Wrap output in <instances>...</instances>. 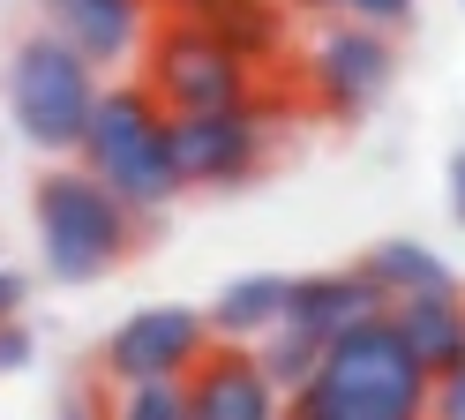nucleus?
<instances>
[{"mask_svg": "<svg viewBox=\"0 0 465 420\" xmlns=\"http://www.w3.org/2000/svg\"><path fill=\"white\" fill-rule=\"evenodd\" d=\"M105 68L91 53H75L61 30H31L15 53H8V113H15V135L45 150V158H75L83 135H91V113L105 98Z\"/></svg>", "mask_w": 465, "mask_h": 420, "instance_id": "obj_4", "label": "nucleus"}, {"mask_svg": "<svg viewBox=\"0 0 465 420\" xmlns=\"http://www.w3.org/2000/svg\"><path fill=\"white\" fill-rule=\"evenodd\" d=\"M301 15H338V0H293Z\"/></svg>", "mask_w": 465, "mask_h": 420, "instance_id": "obj_25", "label": "nucleus"}, {"mask_svg": "<svg viewBox=\"0 0 465 420\" xmlns=\"http://www.w3.org/2000/svg\"><path fill=\"white\" fill-rule=\"evenodd\" d=\"M225 8H232V0H158L165 23H218Z\"/></svg>", "mask_w": 465, "mask_h": 420, "instance_id": "obj_22", "label": "nucleus"}, {"mask_svg": "<svg viewBox=\"0 0 465 420\" xmlns=\"http://www.w3.org/2000/svg\"><path fill=\"white\" fill-rule=\"evenodd\" d=\"M458 8H465V0H458Z\"/></svg>", "mask_w": 465, "mask_h": 420, "instance_id": "obj_26", "label": "nucleus"}, {"mask_svg": "<svg viewBox=\"0 0 465 420\" xmlns=\"http://www.w3.org/2000/svg\"><path fill=\"white\" fill-rule=\"evenodd\" d=\"M375 315H391V293L375 285L361 263L293 278V308H285V323L308 330V338H323V345H338L345 330H361V323H375Z\"/></svg>", "mask_w": 465, "mask_h": 420, "instance_id": "obj_11", "label": "nucleus"}, {"mask_svg": "<svg viewBox=\"0 0 465 420\" xmlns=\"http://www.w3.org/2000/svg\"><path fill=\"white\" fill-rule=\"evenodd\" d=\"M31 225H38V263L61 285H91L105 270H121L143 240V218L83 158H61L31 188Z\"/></svg>", "mask_w": 465, "mask_h": 420, "instance_id": "obj_3", "label": "nucleus"}, {"mask_svg": "<svg viewBox=\"0 0 465 420\" xmlns=\"http://www.w3.org/2000/svg\"><path fill=\"white\" fill-rule=\"evenodd\" d=\"M113 420H188V383H113Z\"/></svg>", "mask_w": 465, "mask_h": 420, "instance_id": "obj_17", "label": "nucleus"}, {"mask_svg": "<svg viewBox=\"0 0 465 420\" xmlns=\"http://www.w3.org/2000/svg\"><path fill=\"white\" fill-rule=\"evenodd\" d=\"M45 30H61L75 53H91L98 68H143V45H151V30L165 23L158 0H38Z\"/></svg>", "mask_w": 465, "mask_h": 420, "instance_id": "obj_9", "label": "nucleus"}, {"mask_svg": "<svg viewBox=\"0 0 465 420\" xmlns=\"http://www.w3.org/2000/svg\"><path fill=\"white\" fill-rule=\"evenodd\" d=\"M285 308H293V278L285 270H248V278H225L203 315H211L218 345H263L285 323Z\"/></svg>", "mask_w": 465, "mask_h": 420, "instance_id": "obj_12", "label": "nucleus"}, {"mask_svg": "<svg viewBox=\"0 0 465 420\" xmlns=\"http://www.w3.org/2000/svg\"><path fill=\"white\" fill-rule=\"evenodd\" d=\"M391 323L405 330V345H413V360L428 375H450L465 360V285H443V293H413L398 300Z\"/></svg>", "mask_w": 465, "mask_h": 420, "instance_id": "obj_13", "label": "nucleus"}, {"mask_svg": "<svg viewBox=\"0 0 465 420\" xmlns=\"http://www.w3.org/2000/svg\"><path fill=\"white\" fill-rule=\"evenodd\" d=\"M75 158L91 165L143 225L165 218V210L188 195L181 150H173V113H165V98H158L143 75L105 83V98H98V113H91V135H83Z\"/></svg>", "mask_w": 465, "mask_h": 420, "instance_id": "obj_2", "label": "nucleus"}, {"mask_svg": "<svg viewBox=\"0 0 465 420\" xmlns=\"http://www.w3.org/2000/svg\"><path fill=\"white\" fill-rule=\"evenodd\" d=\"M211 30L232 53H248L255 68H271V60H285V38H293V0H232Z\"/></svg>", "mask_w": 465, "mask_h": 420, "instance_id": "obj_15", "label": "nucleus"}, {"mask_svg": "<svg viewBox=\"0 0 465 420\" xmlns=\"http://www.w3.org/2000/svg\"><path fill=\"white\" fill-rule=\"evenodd\" d=\"M188 420H285V390L263 375L255 345H218L188 375Z\"/></svg>", "mask_w": 465, "mask_h": 420, "instance_id": "obj_10", "label": "nucleus"}, {"mask_svg": "<svg viewBox=\"0 0 465 420\" xmlns=\"http://www.w3.org/2000/svg\"><path fill=\"white\" fill-rule=\"evenodd\" d=\"M443 195H450V218L465 225V143L450 150V165H443Z\"/></svg>", "mask_w": 465, "mask_h": 420, "instance_id": "obj_23", "label": "nucleus"}, {"mask_svg": "<svg viewBox=\"0 0 465 420\" xmlns=\"http://www.w3.org/2000/svg\"><path fill=\"white\" fill-rule=\"evenodd\" d=\"M255 360H263V375L278 383V390H301L308 375H315V360H323V338H308V330H293V323H278L263 345H255Z\"/></svg>", "mask_w": 465, "mask_h": 420, "instance_id": "obj_16", "label": "nucleus"}, {"mask_svg": "<svg viewBox=\"0 0 465 420\" xmlns=\"http://www.w3.org/2000/svg\"><path fill=\"white\" fill-rule=\"evenodd\" d=\"M428 420H465V360L450 375H435V398H428Z\"/></svg>", "mask_w": 465, "mask_h": 420, "instance_id": "obj_21", "label": "nucleus"}, {"mask_svg": "<svg viewBox=\"0 0 465 420\" xmlns=\"http://www.w3.org/2000/svg\"><path fill=\"white\" fill-rule=\"evenodd\" d=\"M428 398H435V375L413 360L405 330L375 315L345 330L338 345H323L315 375L285 390V420H428Z\"/></svg>", "mask_w": 465, "mask_h": 420, "instance_id": "obj_1", "label": "nucleus"}, {"mask_svg": "<svg viewBox=\"0 0 465 420\" xmlns=\"http://www.w3.org/2000/svg\"><path fill=\"white\" fill-rule=\"evenodd\" d=\"M391 83H398L391 30L353 23V15H338L331 30H315V45H308V98H315V113L368 120L375 105L391 98Z\"/></svg>", "mask_w": 465, "mask_h": 420, "instance_id": "obj_7", "label": "nucleus"}, {"mask_svg": "<svg viewBox=\"0 0 465 420\" xmlns=\"http://www.w3.org/2000/svg\"><path fill=\"white\" fill-rule=\"evenodd\" d=\"M135 75L165 98V113H225L263 98V68L232 53L211 23H158Z\"/></svg>", "mask_w": 465, "mask_h": 420, "instance_id": "obj_5", "label": "nucleus"}, {"mask_svg": "<svg viewBox=\"0 0 465 420\" xmlns=\"http://www.w3.org/2000/svg\"><path fill=\"white\" fill-rule=\"evenodd\" d=\"M361 270L391 293V308H398V300H413V293H443V285H458V270L435 255L428 240H375V248L361 255Z\"/></svg>", "mask_w": 465, "mask_h": 420, "instance_id": "obj_14", "label": "nucleus"}, {"mask_svg": "<svg viewBox=\"0 0 465 420\" xmlns=\"http://www.w3.org/2000/svg\"><path fill=\"white\" fill-rule=\"evenodd\" d=\"M338 15H353V23H375V30H398L413 23V0H338Z\"/></svg>", "mask_w": 465, "mask_h": 420, "instance_id": "obj_18", "label": "nucleus"}, {"mask_svg": "<svg viewBox=\"0 0 465 420\" xmlns=\"http://www.w3.org/2000/svg\"><path fill=\"white\" fill-rule=\"evenodd\" d=\"M61 420H113V383H105V375H91V383H83L75 398L61 405Z\"/></svg>", "mask_w": 465, "mask_h": 420, "instance_id": "obj_20", "label": "nucleus"}, {"mask_svg": "<svg viewBox=\"0 0 465 420\" xmlns=\"http://www.w3.org/2000/svg\"><path fill=\"white\" fill-rule=\"evenodd\" d=\"M31 360H38V338H31V323H23V315H8V323H0V375L31 368Z\"/></svg>", "mask_w": 465, "mask_h": 420, "instance_id": "obj_19", "label": "nucleus"}, {"mask_svg": "<svg viewBox=\"0 0 465 420\" xmlns=\"http://www.w3.org/2000/svg\"><path fill=\"white\" fill-rule=\"evenodd\" d=\"M23 300H31V278H23V270H0V323L23 315Z\"/></svg>", "mask_w": 465, "mask_h": 420, "instance_id": "obj_24", "label": "nucleus"}, {"mask_svg": "<svg viewBox=\"0 0 465 420\" xmlns=\"http://www.w3.org/2000/svg\"><path fill=\"white\" fill-rule=\"evenodd\" d=\"M211 353H218V330L203 308H135L98 345V375L105 383H188Z\"/></svg>", "mask_w": 465, "mask_h": 420, "instance_id": "obj_8", "label": "nucleus"}, {"mask_svg": "<svg viewBox=\"0 0 465 420\" xmlns=\"http://www.w3.org/2000/svg\"><path fill=\"white\" fill-rule=\"evenodd\" d=\"M278 128L285 120L271 105V90L255 105H225V113H173V150H181L188 188H248L271 165Z\"/></svg>", "mask_w": 465, "mask_h": 420, "instance_id": "obj_6", "label": "nucleus"}]
</instances>
